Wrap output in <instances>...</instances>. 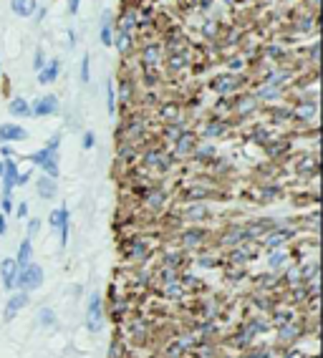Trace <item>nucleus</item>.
Here are the masks:
<instances>
[{"label": "nucleus", "instance_id": "18", "mask_svg": "<svg viewBox=\"0 0 323 358\" xmlns=\"http://www.w3.org/2000/svg\"><path fill=\"white\" fill-rule=\"evenodd\" d=\"M58 71H61V61L58 58H53V61H48L41 71H38V83L41 86H48V83H53L56 78H58Z\"/></svg>", "mask_w": 323, "mask_h": 358}, {"label": "nucleus", "instance_id": "10", "mask_svg": "<svg viewBox=\"0 0 323 358\" xmlns=\"http://www.w3.org/2000/svg\"><path fill=\"white\" fill-rule=\"evenodd\" d=\"M28 292H23V290H18V292H13L10 298H8V303H5V310H3V320H13L15 315H18V310H23L25 305H28Z\"/></svg>", "mask_w": 323, "mask_h": 358}, {"label": "nucleus", "instance_id": "39", "mask_svg": "<svg viewBox=\"0 0 323 358\" xmlns=\"http://www.w3.org/2000/svg\"><path fill=\"white\" fill-rule=\"evenodd\" d=\"M38 320H41V326L51 328V326L56 323V313H53L51 308H41V310H38Z\"/></svg>", "mask_w": 323, "mask_h": 358}, {"label": "nucleus", "instance_id": "52", "mask_svg": "<svg viewBox=\"0 0 323 358\" xmlns=\"http://www.w3.org/2000/svg\"><path fill=\"white\" fill-rule=\"evenodd\" d=\"M68 46H71V48L76 46V33H73V30H68Z\"/></svg>", "mask_w": 323, "mask_h": 358}, {"label": "nucleus", "instance_id": "6", "mask_svg": "<svg viewBox=\"0 0 323 358\" xmlns=\"http://www.w3.org/2000/svg\"><path fill=\"white\" fill-rule=\"evenodd\" d=\"M56 111H58V96H53V93L41 96V99H36V101L31 104V116H38V119L53 116Z\"/></svg>", "mask_w": 323, "mask_h": 358}, {"label": "nucleus", "instance_id": "16", "mask_svg": "<svg viewBox=\"0 0 323 358\" xmlns=\"http://www.w3.org/2000/svg\"><path fill=\"white\" fill-rule=\"evenodd\" d=\"M301 333H303V326H298L296 320H290L288 326H283V328H280V333H278V341H280L283 346H293V343L301 338Z\"/></svg>", "mask_w": 323, "mask_h": 358}, {"label": "nucleus", "instance_id": "12", "mask_svg": "<svg viewBox=\"0 0 323 358\" xmlns=\"http://www.w3.org/2000/svg\"><path fill=\"white\" fill-rule=\"evenodd\" d=\"M204 242H207V232H204L202 227H187V230L180 232V245L187 247V250L199 247V245H204Z\"/></svg>", "mask_w": 323, "mask_h": 358}, {"label": "nucleus", "instance_id": "5", "mask_svg": "<svg viewBox=\"0 0 323 358\" xmlns=\"http://www.w3.org/2000/svg\"><path fill=\"white\" fill-rule=\"evenodd\" d=\"M141 161H144V167H157V169H162V172H169L174 159H172V154L162 151L159 146H152V149H144Z\"/></svg>", "mask_w": 323, "mask_h": 358}, {"label": "nucleus", "instance_id": "45", "mask_svg": "<svg viewBox=\"0 0 323 358\" xmlns=\"http://www.w3.org/2000/svg\"><path fill=\"white\" fill-rule=\"evenodd\" d=\"M0 207H3V215L8 217L13 212V197H3V200H0Z\"/></svg>", "mask_w": 323, "mask_h": 358}, {"label": "nucleus", "instance_id": "9", "mask_svg": "<svg viewBox=\"0 0 323 358\" xmlns=\"http://www.w3.org/2000/svg\"><path fill=\"white\" fill-rule=\"evenodd\" d=\"M162 58H164V48H162L159 43H146V46L141 48V66H144L146 71L157 69Z\"/></svg>", "mask_w": 323, "mask_h": 358}, {"label": "nucleus", "instance_id": "36", "mask_svg": "<svg viewBox=\"0 0 323 358\" xmlns=\"http://www.w3.org/2000/svg\"><path fill=\"white\" fill-rule=\"evenodd\" d=\"M131 41H134V38H131L129 33H122V30H116V33H114V41H111V46H116V51L124 56V53H129V51H131Z\"/></svg>", "mask_w": 323, "mask_h": 358}, {"label": "nucleus", "instance_id": "26", "mask_svg": "<svg viewBox=\"0 0 323 358\" xmlns=\"http://www.w3.org/2000/svg\"><path fill=\"white\" fill-rule=\"evenodd\" d=\"M99 41H101V46H111V41H114V20H111V13H104V18H101Z\"/></svg>", "mask_w": 323, "mask_h": 358}, {"label": "nucleus", "instance_id": "29", "mask_svg": "<svg viewBox=\"0 0 323 358\" xmlns=\"http://www.w3.org/2000/svg\"><path fill=\"white\" fill-rule=\"evenodd\" d=\"M162 295L167 298V300H172V303H177V300H185V295H187V290L182 287L180 283V278L174 280V283H169V285L162 287Z\"/></svg>", "mask_w": 323, "mask_h": 358}, {"label": "nucleus", "instance_id": "48", "mask_svg": "<svg viewBox=\"0 0 323 358\" xmlns=\"http://www.w3.org/2000/svg\"><path fill=\"white\" fill-rule=\"evenodd\" d=\"M0 154H3L5 159H13V146H10V144H0Z\"/></svg>", "mask_w": 323, "mask_h": 358}, {"label": "nucleus", "instance_id": "1", "mask_svg": "<svg viewBox=\"0 0 323 358\" xmlns=\"http://www.w3.org/2000/svg\"><path fill=\"white\" fill-rule=\"evenodd\" d=\"M28 161H31L33 167H38L46 177L58 179V151H56V149H48V146L36 149L33 154H28Z\"/></svg>", "mask_w": 323, "mask_h": 358}, {"label": "nucleus", "instance_id": "2", "mask_svg": "<svg viewBox=\"0 0 323 358\" xmlns=\"http://www.w3.org/2000/svg\"><path fill=\"white\" fill-rule=\"evenodd\" d=\"M122 252H124V257L134 263V265H144L146 260H149V237H144V235H136V237H127V242L122 245Z\"/></svg>", "mask_w": 323, "mask_h": 358}, {"label": "nucleus", "instance_id": "35", "mask_svg": "<svg viewBox=\"0 0 323 358\" xmlns=\"http://www.w3.org/2000/svg\"><path fill=\"white\" fill-rule=\"evenodd\" d=\"M253 338H255V336H253V333H250V331L243 326V328H240V331H238V333L230 338V343H232L235 348H248V346L253 343Z\"/></svg>", "mask_w": 323, "mask_h": 358}, {"label": "nucleus", "instance_id": "46", "mask_svg": "<svg viewBox=\"0 0 323 358\" xmlns=\"http://www.w3.org/2000/svg\"><path fill=\"white\" fill-rule=\"evenodd\" d=\"M38 227H41L38 219H31V222H28V237H31V240H33V235L38 232Z\"/></svg>", "mask_w": 323, "mask_h": 358}, {"label": "nucleus", "instance_id": "28", "mask_svg": "<svg viewBox=\"0 0 323 358\" xmlns=\"http://www.w3.org/2000/svg\"><path fill=\"white\" fill-rule=\"evenodd\" d=\"M225 132H227V124H225V119H210V121L204 124V129H202L204 139H215V137H222Z\"/></svg>", "mask_w": 323, "mask_h": 358}, {"label": "nucleus", "instance_id": "7", "mask_svg": "<svg viewBox=\"0 0 323 358\" xmlns=\"http://www.w3.org/2000/svg\"><path fill=\"white\" fill-rule=\"evenodd\" d=\"M296 235V230H280V227H275L273 232H268L260 242L265 245V250L268 252H275V250H280V247H285L288 245V240Z\"/></svg>", "mask_w": 323, "mask_h": 358}, {"label": "nucleus", "instance_id": "21", "mask_svg": "<svg viewBox=\"0 0 323 358\" xmlns=\"http://www.w3.org/2000/svg\"><path fill=\"white\" fill-rule=\"evenodd\" d=\"M316 109H318V104H316L313 99L301 101V106L290 111V119H303V121H311V119L316 116Z\"/></svg>", "mask_w": 323, "mask_h": 358}, {"label": "nucleus", "instance_id": "15", "mask_svg": "<svg viewBox=\"0 0 323 358\" xmlns=\"http://www.w3.org/2000/svg\"><path fill=\"white\" fill-rule=\"evenodd\" d=\"M238 86H243V81H240V76H235V73H225V76H217V78L212 81V88H215L217 93H230V91H235Z\"/></svg>", "mask_w": 323, "mask_h": 358}, {"label": "nucleus", "instance_id": "25", "mask_svg": "<svg viewBox=\"0 0 323 358\" xmlns=\"http://www.w3.org/2000/svg\"><path fill=\"white\" fill-rule=\"evenodd\" d=\"M31 260H33V242H31V237H25V240L20 242V247H18V255H15L18 270L25 268V265H31Z\"/></svg>", "mask_w": 323, "mask_h": 358}, {"label": "nucleus", "instance_id": "8", "mask_svg": "<svg viewBox=\"0 0 323 358\" xmlns=\"http://www.w3.org/2000/svg\"><path fill=\"white\" fill-rule=\"evenodd\" d=\"M18 164L15 159H3V197H13V189H15V179H18Z\"/></svg>", "mask_w": 323, "mask_h": 358}, {"label": "nucleus", "instance_id": "20", "mask_svg": "<svg viewBox=\"0 0 323 358\" xmlns=\"http://www.w3.org/2000/svg\"><path fill=\"white\" fill-rule=\"evenodd\" d=\"M207 217H210V210L204 202H190V207L182 212V219H187V222H202Z\"/></svg>", "mask_w": 323, "mask_h": 358}, {"label": "nucleus", "instance_id": "37", "mask_svg": "<svg viewBox=\"0 0 323 358\" xmlns=\"http://www.w3.org/2000/svg\"><path fill=\"white\" fill-rule=\"evenodd\" d=\"M278 197H280V187H278V184H265V187L260 189L258 202H275Z\"/></svg>", "mask_w": 323, "mask_h": 358}, {"label": "nucleus", "instance_id": "14", "mask_svg": "<svg viewBox=\"0 0 323 358\" xmlns=\"http://www.w3.org/2000/svg\"><path fill=\"white\" fill-rule=\"evenodd\" d=\"M164 205H167V194L159 187H152L144 192V207L149 212H159V210H164Z\"/></svg>", "mask_w": 323, "mask_h": 358}, {"label": "nucleus", "instance_id": "3", "mask_svg": "<svg viewBox=\"0 0 323 358\" xmlns=\"http://www.w3.org/2000/svg\"><path fill=\"white\" fill-rule=\"evenodd\" d=\"M43 285V268L41 265H25V268H20L18 273H15V283L13 287H18V290H23V292H33V290H38V287Z\"/></svg>", "mask_w": 323, "mask_h": 358}, {"label": "nucleus", "instance_id": "55", "mask_svg": "<svg viewBox=\"0 0 323 358\" xmlns=\"http://www.w3.org/2000/svg\"><path fill=\"white\" fill-rule=\"evenodd\" d=\"M0 78H3V63H0Z\"/></svg>", "mask_w": 323, "mask_h": 358}, {"label": "nucleus", "instance_id": "40", "mask_svg": "<svg viewBox=\"0 0 323 358\" xmlns=\"http://www.w3.org/2000/svg\"><path fill=\"white\" fill-rule=\"evenodd\" d=\"M81 81L89 83L91 81V56L83 53V61H81Z\"/></svg>", "mask_w": 323, "mask_h": 358}, {"label": "nucleus", "instance_id": "41", "mask_svg": "<svg viewBox=\"0 0 323 358\" xmlns=\"http://www.w3.org/2000/svg\"><path fill=\"white\" fill-rule=\"evenodd\" d=\"M43 66H46V53H43V48L38 46V48H36V56H33V69L41 71Z\"/></svg>", "mask_w": 323, "mask_h": 358}, {"label": "nucleus", "instance_id": "17", "mask_svg": "<svg viewBox=\"0 0 323 358\" xmlns=\"http://www.w3.org/2000/svg\"><path fill=\"white\" fill-rule=\"evenodd\" d=\"M248 237H245V230H243V224H230L225 232H222V245H230V247H238V245H243Z\"/></svg>", "mask_w": 323, "mask_h": 358}, {"label": "nucleus", "instance_id": "23", "mask_svg": "<svg viewBox=\"0 0 323 358\" xmlns=\"http://www.w3.org/2000/svg\"><path fill=\"white\" fill-rule=\"evenodd\" d=\"M10 10L18 18H28L38 10V0H10Z\"/></svg>", "mask_w": 323, "mask_h": 358}, {"label": "nucleus", "instance_id": "13", "mask_svg": "<svg viewBox=\"0 0 323 358\" xmlns=\"http://www.w3.org/2000/svg\"><path fill=\"white\" fill-rule=\"evenodd\" d=\"M28 132L18 124H0V144H15V142H25Z\"/></svg>", "mask_w": 323, "mask_h": 358}, {"label": "nucleus", "instance_id": "51", "mask_svg": "<svg viewBox=\"0 0 323 358\" xmlns=\"http://www.w3.org/2000/svg\"><path fill=\"white\" fill-rule=\"evenodd\" d=\"M311 61H313V63L318 61V43H313V48H311Z\"/></svg>", "mask_w": 323, "mask_h": 358}, {"label": "nucleus", "instance_id": "11", "mask_svg": "<svg viewBox=\"0 0 323 358\" xmlns=\"http://www.w3.org/2000/svg\"><path fill=\"white\" fill-rule=\"evenodd\" d=\"M194 149H197V137H194L192 132H182L177 137V142H174V156H177V161H182L185 156H192Z\"/></svg>", "mask_w": 323, "mask_h": 358}, {"label": "nucleus", "instance_id": "38", "mask_svg": "<svg viewBox=\"0 0 323 358\" xmlns=\"http://www.w3.org/2000/svg\"><path fill=\"white\" fill-rule=\"evenodd\" d=\"M106 109H109L111 116L116 114V91H114V81L111 78L106 81Z\"/></svg>", "mask_w": 323, "mask_h": 358}, {"label": "nucleus", "instance_id": "43", "mask_svg": "<svg viewBox=\"0 0 323 358\" xmlns=\"http://www.w3.org/2000/svg\"><path fill=\"white\" fill-rule=\"evenodd\" d=\"M28 210H31V205H28V202H20V205L15 207V215H18L20 222H23V219H28Z\"/></svg>", "mask_w": 323, "mask_h": 358}, {"label": "nucleus", "instance_id": "44", "mask_svg": "<svg viewBox=\"0 0 323 358\" xmlns=\"http://www.w3.org/2000/svg\"><path fill=\"white\" fill-rule=\"evenodd\" d=\"M94 144H96V134L94 132H86L83 134V149L89 151V149H94Z\"/></svg>", "mask_w": 323, "mask_h": 358}, {"label": "nucleus", "instance_id": "22", "mask_svg": "<svg viewBox=\"0 0 323 358\" xmlns=\"http://www.w3.org/2000/svg\"><path fill=\"white\" fill-rule=\"evenodd\" d=\"M36 189H38V194H41L43 200H53L56 192H58V184H56L53 177H46V174H43V177L36 182Z\"/></svg>", "mask_w": 323, "mask_h": 358}, {"label": "nucleus", "instance_id": "4", "mask_svg": "<svg viewBox=\"0 0 323 358\" xmlns=\"http://www.w3.org/2000/svg\"><path fill=\"white\" fill-rule=\"evenodd\" d=\"M86 328L91 333H99L104 328V300H101L99 292H94L91 300H89V308H86Z\"/></svg>", "mask_w": 323, "mask_h": 358}, {"label": "nucleus", "instance_id": "34", "mask_svg": "<svg viewBox=\"0 0 323 358\" xmlns=\"http://www.w3.org/2000/svg\"><path fill=\"white\" fill-rule=\"evenodd\" d=\"M268 268H270V273L285 270V268H288V255H285L283 250H275V252L270 255V260H268Z\"/></svg>", "mask_w": 323, "mask_h": 358}, {"label": "nucleus", "instance_id": "53", "mask_svg": "<svg viewBox=\"0 0 323 358\" xmlns=\"http://www.w3.org/2000/svg\"><path fill=\"white\" fill-rule=\"evenodd\" d=\"M43 18H46V8H41V10H38V18H36V23H41Z\"/></svg>", "mask_w": 323, "mask_h": 358}, {"label": "nucleus", "instance_id": "30", "mask_svg": "<svg viewBox=\"0 0 323 358\" xmlns=\"http://www.w3.org/2000/svg\"><path fill=\"white\" fill-rule=\"evenodd\" d=\"M232 109L240 111V114H253V111L258 109V99H255V96H238V99L232 101Z\"/></svg>", "mask_w": 323, "mask_h": 358}, {"label": "nucleus", "instance_id": "42", "mask_svg": "<svg viewBox=\"0 0 323 358\" xmlns=\"http://www.w3.org/2000/svg\"><path fill=\"white\" fill-rule=\"evenodd\" d=\"M31 177H33V169H28V172H18L15 187H23V184H28V182H31Z\"/></svg>", "mask_w": 323, "mask_h": 358}, {"label": "nucleus", "instance_id": "32", "mask_svg": "<svg viewBox=\"0 0 323 358\" xmlns=\"http://www.w3.org/2000/svg\"><path fill=\"white\" fill-rule=\"evenodd\" d=\"M134 28H136V10L127 8V10L122 13V18H119V30L131 36V33H134Z\"/></svg>", "mask_w": 323, "mask_h": 358}, {"label": "nucleus", "instance_id": "24", "mask_svg": "<svg viewBox=\"0 0 323 358\" xmlns=\"http://www.w3.org/2000/svg\"><path fill=\"white\" fill-rule=\"evenodd\" d=\"M180 114H182V109H180V104H174V101H167V104L159 106V116H162L164 124H174V121H180V119H182Z\"/></svg>", "mask_w": 323, "mask_h": 358}, {"label": "nucleus", "instance_id": "54", "mask_svg": "<svg viewBox=\"0 0 323 358\" xmlns=\"http://www.w3.org/2000/svg\"><path fill=\"white\" fill-rule=\"evenodd\" d=\"M0 177H3V159H0Z\"/></svg>", "mask_w": 323, "mask_h": 358}, {"label": "nucleus", "instance_id": "31", "mask_svg": "<svg viewBox=\"0 0 323 358\" xmlns=\"http://www.w3.org/2000/svg\"><path fill=\"white\" fill-rule=\"evenodd\" d=\"M316 172H318L316 156H301L298 159V174L301 177H316Z\"/></svg>", "mask_w": 323, "mask_h": 358}, {"label": "nucleus", "instance_id": "33", "mask_svg": "<svg viewBox=\"0 0 323 358\" xmlns=\"http://www.w3.org/2000/svg\"><path fill=\"white\" fill-rule=\"evenodd\" d=\"M270 320H273L275 328H283V326H288V323L296 320V318H293V310H290V308H288V310H285V308H275L273 315H270Z\"/></svg>", "mask_w": 323, "mask_h": 358}, {"label": "nucleus", "instance_id": "27", "mask_svg": "<svg viewBox=\"0 0 323 358\" xmlns=\"http://www.w3.org/2000/svg\"><path fill=\"white\" fill-rule=\"evenodd\" d=\"M15 273H18V265H15V260H3V265H0V278H3V285L8 287V290H13Z\"/></svg>", "mask_w": 323, "mask_h": 358}, {"label": "nucleus", "instance_id": "47", "mask_svg": "<svg viewBox=\"0 0 323 358\" xmlns=\"http://www.w3.org/2000/svg\"><path fill=\"white\" fill-rule=\"evenodd\" d=\"M283 358H306V353H303V351H298V348H288Z\"/></svg>", "mask_w": 323, "mask_h": 358}, {"label": "nucleus", "instance_id": "50", "mask_svg": "<svg viewBox=\"0 0 323 358\" xmlns=\"http://www.w3.org/2000/svg\"><path fill=\"white\" fill-rule=\"evenodd\" d=\"M5 232H8V222H5V215L0 212V237H3Z\"/></svg>", "mask_w": 323, "mask_h": 358}, {"label": "nucleus", "instance_id": "49", "mask_svg": "<svg viewBox=\"0 0 323 358\" xmlns=\"http://www.w3.org/2000/svg\"><path fill=\"white\" fill-rule=\"evenodd\" d=\"M66 3H68V13H71V15H76V13H78L81 0H66Z\"/></svg>", "mask_w": 323, "mask_h": 358}, {"label": "nucleus", "instance_id": "19", "mask_svg": "<svg viewBox=\"0 0 323 358\" xmlns=\"http://www.w3.org/2000/svg\"><path fill=\"white\" fill-rule=\"evenodd\" d=\"M8 114L15 116V119H28V116H31V104H28V99H23V96L10 99V104H8Z\"/></svg>", "mask_w": 323, "mask_h": 358}]
</instances>
